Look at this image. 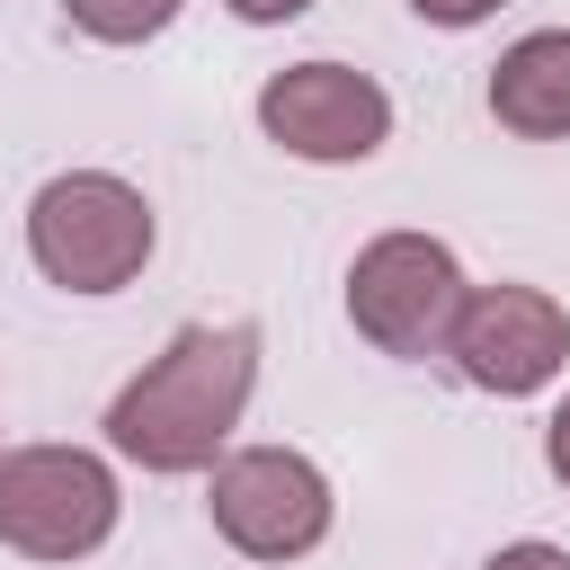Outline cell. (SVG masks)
I'll use <instances>...</instances> for the list:
<instances>
[{"label":"cell","instance_id":"cell-1","mask_svg":"<svg viewBox=\"0 0 570 570\" xmlns=\"http://www.w3.org/2000/svg\"><path fill=\"white\" fill-rule=\"evenodd\" d=\"M249 392H258V330L249 321H187L107 401V445L142 472H214Z\"/></svg>","mask_w":570,"mask_h":570},{"label":"cell","instance_id":"cell-2","mask_svg":"<svg viewBox=\"0 0 570 570\" xmlns=\"http://www.w3.org/2000/svg\"><path fill=\"white\" fill-rule=\"evenodd\" d=\"M160 223H151V196L116 169H62L36 187L27 205V258L45 285L62 294H116L142 276Z\"/></svg>","mask_w":570,"mask_h":570},{"label":"cell","instance_id":"cell-3","mask_svg":"<svg viewBox=\"0 0 570 570\" xmlns=\"http://www.w3.org/2000/svg\"><path fill=\"white\" fill-rule=\"evenodd\" d=\"M463 294H472L463 258L445 240H428V232H374L356 249V267H347V321H356V338L383 347V356H410V365L445 356Z\"/></svg>","mask_w":570,"mask_h":570},{"label":"cell","instance_id":"cell-4","mask_svg":"<svg viewBox=\"0 0 570 570\" xmlns=\"http://www.w3.org/2000/svg\"><path fill=\"white\" fill-rule=\"evenodd\" d=\"M125 499L89 445H9L0 454V543L27 561H89L116 534Z\"/></svg>","mask_w":570,"mask_h":570},{"label":"cell","instance_id":"cell-5","mask_svg":"<svg viewBox=\"0 0 570 570\" xmlns=\"http://www.w3.org/2000/svg\"><path fill=\"white\" fill-rule=\"evenodd\" d=\"M205 508H214V534L232 552H249V561H303V552H321V534L338 517L330 472L312 454H294V445H240V454H223Z\"/></svg>","mask_w":570,"mask_h":570},{"label":"cell","instance_id":"cell-6","mask_svg":"<svg viewBox=\"0 0 570 570\" xmlns=\"http://www.w3.org/2000/svg\"><path fill=\"white\" fill-rule=\"evenodd\" d=\"M258 134L294 160H321V169H347V160H374L392 142V98L374 71H347V62H285L267 71L258 89Z\"/></svg>","mask_w":570,"mask_h":570},{"label":"cell","instance_id":"cell-7","mask_svg":"<svg viewBox=\"0 0 570 570\" xmlns=\"http://www.w3.org/2000/svg\"><path fill=\"white\" fill-rule=\"evenodd\" d=\"M445 356H454V374L472 392L525 401V392H543L570 365V312L543 285H472L463 312H454Z\"/></svg>","mask_w":570,"mask_h":570},{"label":"cell","instance_id":"cell-8","mask_svg":"<svg viewBox=\"0 0 570 570\" xmlns=\"http://www.w3.org/2000/svg\"><path fill=\"white\" fill-rule=\"evenodd\" d=\"M490 116L525 142L570 134V27H534L490 62Z\"/></svg>","mask_w":570,"mask_h":570},{"label":"cell","instance_id":"cell-9","mask_svg":"<svg viewBox=\"0 0 570 570\" xmlns=\"http://www.w3.org/2000/svg\"><path fill=\"white\" fill-rule=\"evenodd\" d=\"M62 18L80 36H98V45H142V36H160L178 18V0H62Z\"/></svg>","mask_w":570,"mask_h":570},{"label":"cell","instance_id":"cell-10","mask_svg":"<svg viewBox=\"0 0 570 570\" xmlns=\"http://www.w3.org/2000/svg\"><path fill=\"white\" fill-rule=\"evenodd\" d=\"M481 570H570V552H561V543H543V534H525V543H499Z\"/></svg>","mask_w":570,"mask_h":570},{"label":"cell","instance_id":"cell-11","mask_svg":"<svg viewBox=\"0 0 570 570\" xmlns=\"http://www.w3.org/2000/svg\"><path fill=\"white\" fill-rule=\"evenodd\" d=\"M410 9H419L428 27H481V18H490V9H508V0H410Z\"/></svg>","mask_w":570,"mask_h":570},{"label":"cell","instance_id":"cell-12","mask_svg":"<svg viewBox=\"0 0 570 570\" xmlns=\"http://www.w3.org/2000/svg\"><path fill=\"white\" fill-rule=\"evenodd\" d=\"M543 463H552V481L570 490V401H561V410L543 419Z\"/></svg>","mask_w":570,"mask_h":570},{"label":"cell","instance_id":"cell-13","mask_svg":"<svg viewBox=\"0 0 570 570\" xmlns=\"http://www.w3.org/2000/svg\"><path fill=\"white\" fill-rule=\"evenodd\" d=\"M232 18H249V27H285V18H303L312 0H223Z\"/></svg>","mask_w":570,"mask_h":570}]
</instances>
